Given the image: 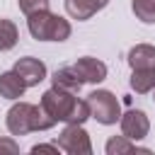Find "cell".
Returning <instances> with one entry per match:
<instances>
[{
	"instance_id": "12",
	"label": "cell",
	"mask_w": 155,
	"mask_h": 155,
	"mask_svg": "<svg viewBox=\"0 0 155 155\" xmlns=\"http://www.w3.org/2000/svg\"><path fill=\"white\" fill-rule=\"evenodd\" d=\"M51 80H53V87H58V90H65V92H80V87L85 85V82L80 80V75L75 73V68H73V65L56 70Z\"/></svg>"
},
{
	"instance_id": "6",
	"label": "cell",
	"mask_w": 155,
	"mask_h": 155,
	"mask_svg": "<svg viewBox=\"0 0 155 155\" xmlns=\"http://www.w3.org/2000/svg\"><path fill=\"white\" fill-rule=\"evenodd\" d=\"M119 126H121V136H126L131 140H143L148 136V131H150L148 114L140 111V109H128L126 114H121Z\"/></svg>"
},
{
	"instance_id": "19",
	"label": "cell",
	"mask_w": 155,
	"mask_h": 155,
	"mask_svg": "<svg viewBox=\"0 0 155 155\" xmlns=\"http://www.w3.org/2000/svg\"><path fill=\"white\" fill-rule=\"evenodd\" d=\"M58 143L51 145V143H39V145H31V153H58Z\"/></svg>"
},
{
	"instance_id": "5",
	"label": "cell",
	"mask_w": 155,
	"mask_h": 155,
	"mask_svg": "<svg viewBox=\"0 0 155 155\" xmlns=\"http://www.w3.org/2000/svg\"><path fill=\"white\" fill-rule=\"evenodd\" d=\"M56 143L61 150H65L70 155H90L92 153V143H90V136L82 128V124H68L61 131Z\"/></svg>"
},
{
	"instance_id": "3",
	"label": "cell",
	"mask_w": 155,
	"mask_h": 155,
	"mask_svg": "<svg viewBox=\"0 0 155 155\" xmlns=\"http://www.w3.org/2000/svg\"><path fill=\"white\" fill-rule=\"evenodd\" d=\"M87 107H90V119H97L104 126H111L121 119V104L114 92L109 90H94L87 94Z\"/></svg>"
},
{
	"instance_id": "10",
	"label": "cell",
	"mask_w": 155,
	"mask_h": 155,
	"mask_svg": "<svg viewBox=\"0 0 155 155\" xmlns=\"http://www.w3.org/2000/svg\"><path fill=\"white\" fill-rule=\"evenodd\" d=\"M24 90H27V85H24V80L15 70L0 73V97H5V99H19L24 94Z\"/></svg>"
},
{
	"instance_id": "2",
	"label": "cell",
	"mask_w": 155,
	"mask_h": 155,
	"mask_svg": "<svg viewBox=\"0 0 155 155\" xmlns=\"http://www.w3.org/2000/svg\"><path fill=\"white\" fill-rule=\"evenodd\" d=\"M29 34L36 41H65L70 36V22L51 10H39L34 15H27Z\"/></svg>"
},
{
	"instance_id": "15",
	"label": "cell",
	"mask_w": 155,
	"mask_h": 155,
	"mask_svg": "<svg viewBox=\"0 0 155 155\" xmlns=\"http://www.w3.org/2000/svg\"><path fill=\"white\" fill-rule=\"evenodd\" d=\"M19 39V31H17V24L12 19H0V51H10L15 48Z\"/></svg>"
},
{
	"instance_id": "16",
	"label": "cell",
	"mask_w": 155,
	"mask_h": 155,
	"mask_svg": "<svg viewBox=\"0 0 155 155\" xmlns=\"http://www.w3.org/2000/svg\"><path fill=\"white\" fill-rule=\"evenodd\" d=\"M136 19L143 24H155V0H133L131 2Z\"/></svg>"
},
{
	"instance_id": "7",
	"label": "cell",
	"mask_w": 155,
	"mask_h": 155,
	"mask_svg": "<svg viewBox=\"0 0 155 155\" xmlns=\"http://www.w3.org/2000/svg\"><path fill=\"white\" fill-rule=\"evenodd\" d=\"M12 70L24 80V85H27V87H34V85H39V82L46 78V65H44V61L34 58V56L17 58V63H15V68H12Z\"/></svg>"
},
{
	"instance_id": "8",
	"label": "cell",
	"mask_w": 155,
	"mask_h": 155,
	"mask_svg": "<svg viewBox=\"0 0 155 155\" xmlns=\"http://www.w3.org/2000/svg\"><path fill=\"white\" fill-rule=\"evenodd\" d=\"M75 73L80 75L82 82H102L107 78V63H102L99 58H92V56H82L73 63Z\"/></svg>"
},
{
	"instance_id": "9",
	"label": "cell",
	"mask_w": 155,
	"mask_h": 155,
	"mask_svg": "<svg viewBox=\"0 0 155 155\" xmlns=\"http://www.w3.org/2000/svg\"><path fill=\"white\" fill-rule=\"evenodd\" d=\"M109 5V0H65V12L78 19V22H85L90 17H94L99 10H104Z\"/></svg>"
},
{
	"instance_id": "17",
	"label": "cell",
	"mask_w": 155,
	"mask_h": 155,
	"mask_svg": "<svg viewBox=\"0 0 155 155\" xmlns=\"http://www.w3.org/2000/svg\"><path fill=\"white\" fill-rule=\"evenodd\" d=\"M48 2H51V0H17L19 10H22L24 15H34V12H39V10H48Z\"/></svg>"
},
{
	"instance_id": "4",
	"label": "cell",
	"mask_w": 155,
	"mask_h": 155,
	"mask_svg": "<svg viewBox=\"0 0 155 155\" xmlns=\"http://www.w3.org/2000/svg\"><path fill=\"white\" fill-rule=\"evenodd\" d=\"M75 102H78L75 92H65V90H58V87L46 90V92L41 94V99H39L41 109H44V111H46L56 124H58V121L68 124V119H70V114H73Z\"/></svg>"
},
{
	"instance_id": "14",
	"label": "cell",
	"mask_w": 155,
	"mask_h": 155,
	"mask_svg": "<svg viewBox=\"0 0 155 155\" xmlns=\"http://www.w3.org/2000/svg\"><path fill=\"white\" fill-rule=\"evenodd\" d=\"M124 153H150L148 148H138L136 140L126 136H111L107 140V155H124Z\"/></svg>"
},
{
	"instance_id": "18",
	"label": "cell",
	"mask_w": 155,
	"mask_h": 155,
	"mask_svg": "<svg viewBox=\"0 0 155 155\" xmlns=\"http://www.w3.org/2000/svg\"><path fill=\"white\" fill-rule=\"evenodd\" d=\"M0 153H19V145L12 140V138H0Z\"/></svg>"
},
{
	"instance_id": "13",
	"label": "cell",
	"mask_w": 155,
	"mask_h": 155,
	"mask_svg": "<svg viewBox=\"0 0 155 155\" xmlns=\"http://www.w3.org/2000/svg\"><path fill=\"white\" fill-rule=\"evenodd\" d=\"M131 90L138 94H148L155 90V68H138L131 75Z\"/></svg>"
},
{
	"instance_id": "1",
	"label": "cell",
	"mask_w": 155,
	"mask_h": 155,
	"mask_svg": "<svg viewBox=\"0 0 155 155\" xmlns=\"http://www.w3.org/2000/svg\"><path fill=\"white\" fill-rule=\"evenodd\" d=\"M5 124L12 136H27L31 131H48L51 126H56V121L41 109V104H29V102L12 104Z\"/></svg>"
},
{
	"instance_id": "20",
	"label": "cell",
	"mask_w": 155,
	"mask_h": 155,
	"mask_svg": "<svg viewBox=\"0 0 155 155\" xmlns=\"http://www.w3.org/2000/svg\"><path fill=\"white\" fill-rule=\"evenodd\" d=\"M153 102H155V94H153Z\"/></svg>"
},
{
	"instance_id": "11",
	"label": "cell",
	"mask_w": 155,
	"mask_h": 155,
	"mask_svg": "<svg viewBox=\"0 0 155 155\" xmlns=\"http://www.w3.org/2000/svg\"><path fill=\"white\" fill-rule=\"evenodd\" d=\"M128 65H131V70L155 68V46H150V44H136L128 51Z\"/></svg>"
}]
</instances>
